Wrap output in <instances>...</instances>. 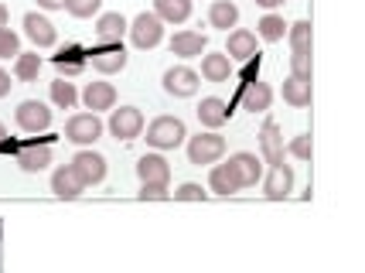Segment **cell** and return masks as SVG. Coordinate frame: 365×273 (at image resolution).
Instances as JSON below:
<instances>
[{
	"mask_svg": "<svg viewBox=\"0 0 365 273\" xmlns=\"http://www.w3.org/2000/svg\"><path fill=\"white\" fill-rule=\"evenodd\" d=\"M290 76L311 82V55H307V51H294V55H290Z\"/></svg>",
	"mask_w": 365,
	"mask_h": 273,
	"instance_id": "obj_35",
	"label": "cell"
},
{
	"mask_svg": "<svg viewBox=\"0 0 365 273\" xmlns=\"http://www.w3.org/2000/svg\"><path fill=\"white\" fill-rule=\"evenodd\" d=\"M290 192H294V171H290V164H270V171L263 177V195L273 198V202H280Z\"/></svg>",
	"mask_w": 365,
	"mask_h": 273,
	"instance_id": "obj_11",
	"label": "cell"
},
{
	"mask_svg": "<svg viewBox=\"0 0 365 273\" xmlns=\"http://www.w3.org/2000/svg\"><path fill=\"white\" fill-rule=\"evenodd\" d=\"M82 103H86L89 113L113 110V106H116V89H113V82H89V86L82 89Z\"/></svg>",
	"mask_w": 365,
	"mask_h": 273,
	"instance_id": "obj_15",
	"label": "cell"
},
{
	"mask_svg": "<svg viewBox=\"0 0 365 273\" xmlns=\"http://www.w3.org/2000/svg\"><path fill=\"white\" fill-rule=\"evenodd\" d=\"M38 72H41V55L38 51H21L14 58V76L21 82H34Z\"/></svg>",
	"mask_w": 365,
	"mask_h": 273,
	"instance_id": "obj_29",
	"label": "cell"
},
{
	"mask_svg": "<svg viewBox=\"0 0 365 273\" xmlns=\"http://www.w3.org/2000/svg\"><path fill=\"white\" fill-rule=\"evenodd\" d=\"M11 86H14V82H11V76H7V72L0 68V99L11 96Z\"/></svg>",
	"mask_w": 365,
	"mask_h": 273,
	"instance_id": "obj_39",
	"label": "cell"
},
{
	"mask_svg": "<svg viewBox=\"0 0 365 273\" xmlns=\"http://www.w3.org/2000/svg\"><path fill=\"white\" fill-rule=\"evenodd\" d=\"M208 24L219 28V31L236 28L239 24V7L232 4V0H212V7H208Z\"/></svg>",
	"mask_w": 365,
	"mask_h": 273,
	"instance_id": "obj_25",
	"label": "cell"
},
{
	"mask_svg": "<svg viewBox=\"0 0 365 273\" xmlns=\"http://www.w3.org/2000/svg\"><path fill=\"white\" fill-rule=\"evenodd\" d=\"M287 150H290L294 158H301V161H311V150H314V147H311V133H301V137H294Z\"/></svg>",
	"mask_w": 365,
	"mask_h": 273,
	"instance_id": "obj_36",
	"label": "cell"
},
{
	"mask_svg": "<svg viewBox=\"0 0 365 273\" xmlns=\"http://www.w3.org/2000/svg\"><path fill=\"white\" fill-rule=\"evenodd\" d=\"M51 192L58 195V198H79V195L86 192V185H82V177L72 171V164H62V168L51 171Z\"/></svg>",
	"mask_w": 365,
	"mask_h": 273,
	"instance_id": "obj_16",
	"label": "cell"
},
{
	"mask_svg": "<svg viewBox=\"0 0 365 273\" xmlns=\"http://www.w3.org/2000/svg\"><path fill=\"white\" fill-rule=\"evenodd\" d=\"M229 164H232V171L239 175V185H242V188H253L256 181L263 177V161H259L256 154H250V150H239V154H232V158H229Z\"/></svg>",
	"mask_w": 365,
	"mask_h": 273,
	"instance_id": "obj_14",
	"label": "cell"
},
{
	"mask_svg": "<svg viewBox=\"0 0 365 273\" xmlns=\"http://www.w3.org/2000/svg\"><path fill=\"white\" fill-rule=\"evenodd\" d=\"M222 154H225V140L219 133H212V130L188 140V161L198 164V168H202V164H215Z\"/></svg>",
	"mask_w": 365,
	"mask_h": 273,
	"instance_id": "obj_4",
	"label": "cell"
},
{
	"mask_svg": "<svg viewBox=\"0 0 365 273\" xmlns=\"http://www.w3.org/2000/svg\"><path fill=\"white\" fill-rule=\"evenodd\" d=\"M127 31H130V41L137 45L140 51H150V48H158L160 45V38H164V21H160L154 11L147 14H137L133 17V24H127Z\"/></svg>",
	"mask_w": 365,
	"mask_h": 273,
	"instance_id": "obj_2",
	"label": "cell"
},
{
	"mask_svg": "<svg viewBox=\"0 0 365 273\" xmlns=\"http://www.w3.org/2000/svg\"><path fill=\"white\" fill-rule=\"evenodd\" d=\"M256 31H259V38H263V41H280V38L287 34V24H284V17L270 11V14L256 24Z\"/></svg>",
	"mask_w": 365,
	"mask_h": 273,
	"instance_id": "obj_31",
	"label": "cell"
},
{
	"mask_svg": "<svg viewBox=\"0 0 365 273\" xmlns=\"http://www.w3.org/2000/svg\"><path fill=\"white\" fill-rule=\"evenodd\" d=\"M202 79L229 82L232 79V58H229L225 51H208V55H202Z\"/></svg>",
	"mask_w": 365,
	"mask_h": 273,
	"instance_id": "obj_19",
	"label": "cell"
},
{
	"mask_svg": "<svg viewBox=\"0 0 365 273\" xmlns=\"http://www.w3.org/2000/svg\"><path fill=\"white\" fill-rule=\"evenodd\" d=\"M14 120L24 133H41V130L51 127V110L45 103H38V99H24L14 110Z\"/></svg>",
	"mask_w": 365,
	"mask_h": 273,
	"instance_id": "obj_6",
	"label": "cell"
},
{
	"mask_svg": "<svg viewBox=\"0 0 365 273\" xmlns=\"http://www.w3.org/2000/svg\"><path fill=\"white\" fill-rule=\"evenodd\" d=\"M51 103L58 106V110H72L76 103H79V93H76V86L65 79H55L51 82Z\"/></svg>",
	"mask_w": 365,
	"mask_h": 273,
	"instance_id": "obj_30",
	"label": "cell"
},
{
	"mask_svg": "<svg viewBox=\"0 0 365 273\" xmlns=\"http://www.w3.org/2000/svg\"><path fill=\"white\" fill-rule=\"evenodd\" d=\"M17 154V164H21V171H28V175H38V171H45L48 164H51V144H38V140H28V144H21L14 150Z\"/></svg>",
	"mask_w": 365,
	"mask_h": 273,
	"instance_id": "obj_10",
	"label": "cell"
},
{
	"mask_svg": "<svg viewBox=\"0 0 365 273\" xmlns=\"http://www.w3.org/2000/svg\"><path fill=\"white\" fill-rule=\"evenodd\" d=\"M0 28H7V7L0 4Z\"/></svg>",
	"mask_w": 365,
	"mask_h": 273,
	"instance_id": "obj_42",
	"label": "cell"
},
{
	"mask_svg": "<svg viewBox=\"0 0 365 273\" xmlns=\"http://www.w3.org/2000/svg\"><path fill=\"white\" fill-rule=\"evenodd\" d=\"M225 55H229V58H236V62H246V58L259 55V51H256V34H253V31H246V28H236V31L229 34Z\"/></svg>",
	"mask_w": 365,
	"mask_h": 273,
	"instance_id": "obj_24",
	"label": "cell"
},
{
	"mask_svg": "<svg viewBox=\"0 0 365 273\" xmlns=\"http://www.w3.org/2000/svg\"><path fill=\"white\" fill-rule=\"evenodd\" d=\"M256 4H259V7H267V11H273V7H280L284 0H256Z\"/></svg>",
	"mask_w": 365,
	"mask_h": 273,
	"instance_id": "obj_41",
	"label": "cell"
},
{
	"mask_svg": "<svg viewBox=\"0 0 365 273\" xmlns=\"http://www.w3.org/2000/svg\"><path fill=\"white\" fill-rule=\"evenodd\" d=\"M205 48L208 41L202 31H178L171 38V55H178V58H198Z\"/></svg>",
	"mask_w": 365,
	"mask_h": 273,
	"instance_id": "obj_21",
	"label": "cell"
},
{
	"mask_svg": "<svg viewBox=\"0 0 365 273\" xmlns=\"http://www.w3.org/2000/svg\"><path fill=\"white\" fill-rule=\"evenodd\" d=\"M51 62H55V68L65 72V76H79L82 68H86V62H89V51H82L79 45H65Z\"/></svg>",
	"mask_w": 365,
	"mask_h": 273,
	"instance_id": "obj_26",
	"label": "cell"
},
{
	"mask_svg": "<svg viewBox=\"0 0 365 273\" xmlns=\"http://www.w3.org/2000/svg\"><path fill=\"white\" fill-rule=\"evenodd\" d=\"M110 133L116 140H137L143 133V113L137 106H120L110 113Z\"/></svg>",
	"mask_w": 365,
	"mask_h": 273,
	"instance_id": "obj_5",
	"label": "cell"
},
{
	"mask_svg": "<svg viewBox=\"0 0 365 273\" xmlns=\"http://www.w3.org/2000/svg\"><path fill=\"white\" fill-rule=\"evenodd\" d=\"M259 150H263L267 164H284V137H280V127L273 120H267L259 130Z\"/></svg>",
	"mask_w": 365,
	"mask_h": 273,
	"instance_id": "obj_20",
	"label": "cell"
},
{
	"mask_svg": "<svg viewBox=\"0 0 365 273\" xmlns=\"http://www.w3.org/2000/svg\"><path fill=\"white\" fill-rule=\"evenodd\" d=\"M287 38H290V48L294 51H307L311 55V21H297L287 28Z\"/></svg>",
	"mask_w": 365,
	"mask_h": 273,
	"instance_id": "obj_32",
	"label": "cell"
},
{
	"mask_svg": "<svg viewBox=\"0 0 365 273\" xmlns=\"http://www.w3.org/2000/svg\"><path fill=\"white\" fill-rule=\"evenodd\" d=\"M284 103H290L294 110H307V106H311V82L290 76V79L284 82Z\"/></svg>",
	"mask_w": 365,
	"mask_h": 273,
	"instance_id": "obj_28",
	"label": "cell"
},
{
	"mask_svg": "<svg viewBox=\"0 0 365 273\" xmlns=\"http://www.w3.org/2000/svg\"><path fill=\"white\" fill-rule=\"evenodd\" d=\"M99 137H103V123H99L96 113H76V116H68L65 140H72V144H79V147H89V144H96Z\"/></svg>",
	"mask_w": 365,
	"mask_h": 273,
	"instance_id": "obj_3",
	"label": "cell"
},
{
	"mask_svg": "<svg viewBox=\"0 0 365 273\" xmlns=\"http://www.w3.org/2000/svg\"><path fill=\"white\" fill-rule=\"evenodd\" d=\"M0 239H4V219H0Z\"/></svg>",
	"mask_w": 365,
	"mask_h": 273,
	"instance_id": "obj_44",
	"label": "cell"
},
{
	"mask_svg": "<svg viewBox=\"0 0 365 273\" xmlns=\"http://www.w3.org/2000/svg\"><path fill=\"white\" fill-rule=\"evenodd\" d=\"M137 177H140V185H168L171 181V164L160 154H143L137 161Z\"/></svg>",
	"mask_w": 365,
	"mask_h": 273,
	"instance_id": "obj_13",
	"label": "cell"
},
{
	"mask_svg": "<svg viewBox=\"0 0 365 273\" xmlns=\"http://www.w3.org/2000/svg\"><path fill=\"white\" fill-rule=\"evenodd\" d=\"M38 7H45V11H62L65 0H38Z\"/></svg>",
	"mask_w": 365,
	"mask_h": 273,
	"instance_id": "obj_40",
	"label": "cell"
},
{
	"mask_svg": "<svg viewBox=\"0 0 365 273\" xmlns=\"http://www.w3.org/2000/svg\"><path fill=\"white\" fill-rule=\"evenodd\" d=\"M72 171L82 177L86 188H89V185H99V181L106 177V158L86 147V150H79V154L72 158Z\"/></svg>",
	"mask_w": 365,
	"mask_h": 273,
	"instance_id": "obj_8",
	"label": "cell"
},
{
	"mask_svg": "<svg viewBox=\"0 0 365 273\" xmlns=\"http://www.w3.org/2000/svg\"><path fill=\"white\" fill-rule=\"evenodd\" d=\"M24 34H28V38L34 41V48H51V45L58 41V31H55V24H51L45 14H38V11L24 14Z\"/></svg>",
	"mask_w": 365,
	"mask_h": 273,
	"instance_id": "obj_12",
	"label": "cell"
},
{
	"mask_svg": "<svg viewBox=\"0 0 365 273\" xmlns=\"http://www.w3.org/2000/svg\"><path fill=\"white\" fill-rule=\"evenodd\" d=\"M168 185H143L140 188V198L143 202H147V198H150V202H158V198H168Z\"/></svg>",
	"mask_w": 365,
	"mask_h": 273,
	"instance_id": "obj_38",
	"label": "cell"
},
{
	"mask_svg": "<svg viewBox=\"0 0 365 273\" xmlns=\"http://www.w3.org/2000/svg\"><path fill=\"white\" fill-rule=\"evenodd\" d=\"M208 188L215 195H236L242 192V185H239V175L232 171V164H215L212 171H208Z\"/></svg>",
	"mask_w": 365,
	"mask_h": 273,
	"instance_id": "obj_22",
	"label": "cell"
},
{
	"mask_svg": "<svg viewBox=\"0 0 365 273\" xmlns=\"http://www.w3.org/2000/svg\"><path fill=\"white\" fill-rule=\"evenodd\" d=\"M273 103V89L267 82H246V89H242V110L250 113H267Z\"/></svg>",
	"mask_w": 365,
	"mask_h": 273,
	"instance_id": "obj_23",
	"label": "cell"
},
{
	"mask_svg": "<svg viewBox=\"0 0 365 273\" xmlns=\"http://www.w3.org/2000/svg\"><path fill=\"white\" fill-rule=\"evenodd\" d=\"M154 14L164 24H185L191 17V0H154Z\"/></svg>",
	"mask_w": 365,
	"mask_h": 273,
	"instance_id": "obj_27",
	"label": "cell"
},
{
	"mask_svg": "<svg viewBox=\"0 0 365 273\" xmlns=\"http://www.w3.org/2000/svg\"><path fill=\"white\" fill-rule=\"evenodd\" d=\"M208 192H202V185H195V181H188V185H181L175 192V198L178 202H202Z\"/></svg>",
	"mask_w": 365,
	"mask_h": 273,
	"instance_id": "obj_37",
	"label": "cell"
},
{
	"mask_svg": "<svg viewBox=\"0 0 365 273\" xmlns=\"http://www.w3.org/2000/svg\"><path fill=\"white\" fill-rule=\"evenodd\" d=\"M229 116H232V110H229V103L219 99V96H205L202 99V106H198V120H202V127H208V130L225 127Z\"/></svg>",
	"mask_w": 365,
	"mask_h": 273,
	"instance_id": "obj_18",
	"label": "cell"
},
{
	"mask_svg": "<svg viewBox=\"0 0 365 273\" xmlns=\"http://www.w3.org/2000/svg\"><path fill=\"white\" fill-rule=\"evenodd\" d=\"M99 7H103V0H65L62 11H68L72 17H93L99 14Z\"/></svg>",
	"mask_w": 365,
	"mask_h": 273,
	"instance_id": "obj_33",
	"label": "cell"
},
{
	"mask_svg": "<svg viewBox=\"0 0 365 273\" xmlns=\"http://www.w3.org/2000/svg\"><path fill=\"white\" fill-rule=\"evenodd\" d=\"M21 55V38L11 28H0V58H17Z\"/></svg>",
	"mask_w": 365,
	"mask_h": 273,
	"instance_id": "obj_34",
	"label": "cell"
},
{
	"mask_svg": "<svg viewBox=\"0 0 365 273\" xmlns=\"http://www.w3.org/2000/svg\"><path fill=\"white\" fill-rule=\"evenodd\" d=\"M123 34H127V21H123L120 11L99 14V21H96V38H99V45H120Z\"/></svg>",
	"mask_w": 365,
	"mask_h": 273,
	"instance_id": "obj_17",
	"label": "cell"
},
{
	"mask_svg": "<svg viewBox=\"0 0 365 273\" xmlns=\"http://www.w3.org/2000/svg\"><path fill=\"white\" fill-rule=\"evenodd\" d=\"M4 140H7V130H4V123H0V144H4Z\"/></svg>",
	"mask_w": 365,
	"mask_h": 273,
	"instance_id": "obj_43",
	"label": "cell"
},
{
	"mask_svg": "<svg viewBox=\"0 0 365 273\" xmlns=\"http://www.w3.org/2000/svg\"><path fill=\"white\" fill-rule=\"evenodd\" d=\"M89 62L99 76H116L127 68V51H123V45H99L89 51Z\"/></svg>",
	"mask_w": 365,
	"mask_h": 273,
	"instance_id": "obj_9",
	"label": "cell"
},
{
	"mask_svg": "<svg viewBox=\"0 0 365 273\" xmlns=\"http://www.w3.org/2000/svg\"><path fill=\"white\" fill-rule=\"evenodd\" d=\"M185 137H188V130L178 116H158L147 127V144L154 150H175V147L185 144Z\"/></svg>",
	"mask_w": 365,
	"mask_h": 273,
	"instance_id": "obj_1",
	"label": "cell"
},
{
	"mask_svg": "<svg viewBox=\"0 0 365 273\" xmlns=\"http://www.w3.org/2000/svg\"><path fill=\"white\" fill-rule=\"evenodd\" d=\"M164 93L175 99H188L198 93V72L188 68V65H175L164 72Z\"/></svg>",
	"mask_w": 365,
	"mask_h": 273,
	"instance_id": "obj_7",
	"label": "cell"
}]
</instances>
